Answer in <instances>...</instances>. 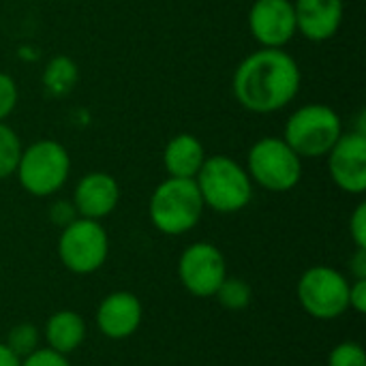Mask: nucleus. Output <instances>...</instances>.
I'll list each match as a JSON object with an SVG mask.
<instances>
[{
  "label": "nucleus",
  "mask_w": 366,
  "mask_h": 366,
  "mask_svg": "<svg viewBox=\"0 0 366 366\" xmlns=\"http://www.w3.org/2000/svg\"><path fill=\"white\" fill-rule=\"evenodd\" d=\"M300 81L302 73L294 56L262 47L236 66L234 97L247 112L274 114L296 99Z\"/></svg>",
  "instance_id": "nucleus-1"
},
{
  "label": "nucleus",
  "mask_w": 366,
  "mask_h": 366,
  "mask_svg": "<svg viewBox=\"0 0 366 366\" xmlns=\"http://www.w3.org/2000/svg\"><path fill=\"white\" fill-rule=\"evenodd\" d=\"M202 202L219 214H234L244 210L253 199V182L247 169L227 154L206 157L195 176Z\"/></svg>",
  "instance_id": "nucleus-2"
},
{
  "label": "nucleus",
  "mask_w": 366,
  "mask_h": 366,
  "mask_svg": "<svg viewBox=\"0 0 366 366\" xmlns=\"http://www.w3.org/2000/svg\"><path fill=\"white\" fill-rule=\"evenodd\" d=\"M206 206L195 180L165 178L150 195L148 214L157 232L165 236H182L197 227Z\"/></svg>",
  "instance_id": "nucleus-3"
},
{
  "label": "nucleus",
  "mask_w": 366,
  "mask_h": 366,
  "mask_svg": "<svg viewBox=\"0 0 366 366\" xmlns=\"http://www.w3.org/2000/svg\"><path fill=\"white\" fill-rule=\"evenodd\" d=\"M15 176L32 197L56 195L71 176V154L54 139H39L21 150Z\"/></svg>",
  "instance_id": "nucleus-4"
},
{
  "label": "nucleus",
  "mask_w": 366,
  "mask_h": 366,
  "mask_svg": "<svg viewBox=\"0 0 366 366\" xmlns=\"http://www.w3.org/2000/svg\"><path fill=\"white\" fill-rule=\"evenodd\" d=\"M341 135V116L324 103H309L287 118L283 139L300 159H322Z\"/></svg>",
  "instance_id": "nucleus-5"
},
{
  "label": "nucleus",
  "mask_w": 366,
  "mask_h": 366,
  "mask_svg": "<svg viewBox=\"0 0 366 366\" xmlns=\"http://www.w3.org/2000/svg\"><path fill=\"white\" fill-rule=\"evenodd\" d=\"M244 169L253 184L270 193H287L302 178V159L283 137L268 135L251 146Z\"/></svg>",
  "instance_id": "nucleus-6"
},
{
  "label": "nucleus",
  "mask_w": 366,
  "mask_h": 366,
  "mask_svg": "<svg viewBox=\"0 0 366 366\" xmlns=\"http://www.w3.org/2000/svg\"><path fill=\"white\" fill-rule=\"evenodd\" d=\"M58 257L69 272L79 277L101 270L109 257V236L101 221L77 217L62 227L58 238Z\"/></svg>",
  "instance_id": "nucleus-7"
},
{
  "label": "nucleus",
  "mask_w": 366,
  "mask_h": 366,
  "mask_svg": "<svg viewBox=\"0 0 366 366\" xmlns=\"http://www.w3.org/2000/svg\"><path fill=\"white\" fill-rule=\"evenodd\" d=\"M296 294L305 313L320 322L339 320L350 309V281L332 266H313L305 270L298 279Z\"/></svg>",
  "instance_id": "nucleus-8"
},
{
  "label": "nucleus",
  "mask_w": 366,
  "mask_h": 366,
  "mask_svg": "<svg viewBox=\"0 0 366 366\" xmlns=\"http://www.w3.org/2000/svg\"><path fill=\"white\" fill-rule=\"evenodd\" d=\"M178 279L195 298H214L227 279V262L212 242H193L178 257Z\"/></svg>",
  "instance_id": "nucleus-9"
},
{
  "label": "nucleus",
  "mask_w": 366,
  "mask_h": 366,
  "mask_svg": "<svg viewBox=\"0 0 366 366\" xmlns=\"http://www.w3.org/2000/svg\"><path fill=\"white\" fill-rule=\"evenodd\" d=\"M328 172L332 182L350 193L362 195L366 191V133L350 131L337 139V144L326 154Z\"/></svg>",
  "instance_id": "nucleus-10"
},
{
  "label": "nucleus",
  "mask_w": 366,
  "mask_h": 366,
  "mask_svg": "<svg viewBox=\"0 0 366 366\" xmlns=\"http://www.w3.org/2000/svg\"><path fill=\"white\" fill-rule=\"evenodd\" d=\"M249 30L262 47L283 49L296 36L292 0H255L249 11Z\"/></svg>",
  "instance_id": "nucleus-11"
},
{
  "label": "nucleus",
  "mask_w": 366,
  "mask_h": 366,
  "mask_svg": "<svg viewBox=\"0 0 366 366\" xmlns=\"http://www.w3.org/2000/svg\"><path fill=\"white\" fill-rule=\"evenodd\" d=\"M144 322L142 300L131 292L107 294L97 309V328L109 341H124L133 337Z\"/></svg>",
  "instance_id": "nucleus-12"
},
{
  "label": "nucleus",
  "mask_w": 366,
  "mask_h": 366,
  "mask_svg": "<svg viewBox=\"0 0 366 366\" xmlns=\"http://www.w3.org/2000/svg\"><path fill=\"white\" fill-rule=\"evenodd\" d=\"M120 202V184L107 172H90L81 176L73 191L77 217L101 221L109 217Z\"/></svg>",
  "instance_id": "nucleus-13"
},
{
  "label": "nucleus",
  "mask_w": 366,
  "mask_h": 366,
  "mask_svg": "<svg viewBox=\"0 0 366 366\" xmlns=\"http://www.w3.org/2000/svg\"><path fill=\"white\" fill-rule=\"evenodd\" d=\"M296 32L313 43L332 39L343 21V0H296Z\"/></svg>",
  "instance_id": "nucleus-14"
},
{
  "label": "nucleus",
  "mask_w": 366,
  "mask_h": 366,
  "mask_svg": "<svg viewBox=\"0 0 366 366\" xmlns=\"http://www.w3.org/2000/svg\"><path fill=\"white\" fill-rule=\"evenodd\" d=\"M204 161H206L204 144L191 133L174 135L163 150V165L169 178L195 180Z\"/></svg>",
  "instance_id": "nucleus-15"
},
{
  "label": "nucleus",
  "mask_w": 366,
  "mask_h": 366,
  "mask_svg": "<svg viewBox=\"0 0 366 366\" xmlns=\"http://www.w3.org/2000/svg\"><path fill=\"white\" fill-rule=\"evenodd\" d=\"M86 320L69 309L56 311L54 315H49L43 337L49 350L62 354V356H71L73 352H77L86 339Z\"/></svg>",
  "instance_id": "nucleus-16"
},
{
  "label": "nucleus",
  "mask_w": 366,
  "mask_h": 366,
  "mask_svg": "<svg viewBox=\"0 0 366 366\" xmlns=\"http://www.w3.org/2000/svg\"><path fill=\"white\" fill-rule=\"evenodd\" d=\"M79 79V69L73 58L69 56H54L41 75V81L45 90L51 97H66Z\"/></svg>",
  "instance_id": "nucleus-17"
},
{
  "label": "nucleus",
  "mask_w": 366,
  "mask_h": 366,
  "mask_svg": "<svg viewBox=\"0 0 366 366\" xmlns=\"http://www.w3.org/2000/svg\"><path fill=\"white\" fill-rule=\"evenodd\" d=\"M214 298L227 311H242V309H247L251 305L253 292H251V285L244 279H238V277H229L227 274V279L217 290Z\"/></svg>",
  "instance_id": "nucleus-18"
},
{
  "label": "nucleus",
  "mask_w": 366,
  "mask_h": 366,
  "mask_svg": "<svg viewBox=\"0 0 366 366\" xmlns=\"http://www.w3.org/2000/svg\"><path fill=\"white\" fill-rule=\"evenodd\" d=\"M4 345L19 358L24 360L26 356H30L32 352H36L41 347V330L34 324L21 322L17 326H13L4 339Z\"/></svg>",
  "instance_id": "nucleus-19"
},
{
  "label": "nucleus",
  "mask_w": 366,
  "mask_h": 366,
  "mask_svg": "<svg viewBox=\"0 0 366 366\" xmlns=\"http://www.w3.org/2000/svg\"><path fill=\"white\" fill-rule=\"evenodd\" d=\"M21 150L24 146L19 135L6 122H0V180L15 176Z\"/></svg>",
  "instance_id": "nucleus-20"
},
{
  "label": "nucleus",
  "mask_w": 366,
  "mask_h": 366,
  "mask_svg": "<svg viewBox=\"0 0 366 366\" xmlns=\"http://www.w3.org/2000/svg\"><path fill=\"white\" fill-rule=\"evenodd\" d=\"M328 366H366L365 347L356 341H343L328 354Z\"/></svg>",
  "instance_id": "nucleus-21"
},
{
  "label": "nucleus",
  "mask_w": 366,
  "mask_h": 366,
  "mask_svg": "<svg viewBox=\"0 0 366 366\" xmlns=\"http://www.w3.org/2000/svg\"><path fill=\"white\" fill-rule=\"evenodd\" d=\"M17 99H19V92H17L15 79L9 73L0 71V122H4L13 114Z\"/></svg>",
  "instance_id": "nucleus-22"
},
{
  "label": "nucleus",
  "mask_w": 366,
  "mask_h": 366,
  "mask_svg": "<svg viewBox=\"0 0 366 366\" xmlns=\"http://www.w3.org/2000/svg\"><path fill=\"white\" fill-rule=\"evenodd\" d=\"M19 366H71L69 356H62L49 347H39L30 356H26Z\"/></svg>",
  "instance_id": "nucleus-23"
},
{
  "label": "nucleus",
  "mask_w": 366,
  "mask_h": 366,
  "mask_svg": "<svg viewBox=\"0 0 366 366\" xmlns=\"http://www.w3.org/2000/svg\"><path fill=\"white\" fill-rule=\"evenodd\" d=\"M350 236L356 249H366V204L360 202L350 217Z\"/></svg>",
  "instance_id": "nucleus-24"
},
{
  "label": "nucleus",
  "mask_w": 366,
  "mask_h": 366,
  "mask_svg": "<svg viewBox=\"0 0 366 366\" xmlns=\"http://www.w3.org/2000/svg\"><path fill=\"white\" fill-rule=\"evenodd\" d=\"M49 219H51L54 225L66 227L71 221L77 219V212H75L73 202H62V199H60V202H54L51 208H49Z\"/></svg>",
  "instance_id": "nucleus-25"
},
{
  "label": "nucleus",
  "mask_w": 366,
  "mask_h": 366,
  "mask_svg": "<svg viewBox=\"0 0 366 366\" xmlns=\"http://www.w3.org/2000/svg\"><path fill=\"white\" fill-rule=\"evenodd\" d=\"M347 302H350V309L356 311L358 315L366 313V279H354L350 283Z\"/></svg>",
  "instance_id": "nucleus-26"
},
{
  "label": "nucleus",
  "mask_w": 366,
  "mask_h": 366,
  "mask_svg": "<svg viewBox=\"0 0 366 366\" xmlns=\"http://www.w3.org/2000/svg\"><path fill=\"white\" fill-rule=\"evenodd\" d=\"M350 272L354 279H366V249H356L350 257Z\"/></svg>",
  "instance_id": "nucleus-27"
},
{
  "label": "nucleus",
  "mask_w": 366,
  "mask_h": 366,
  "mask_svg": "<svg viewBox=\"0 0 366 366\" xmlns=\"http://www.w3.org/2000/svg\"><path fill=\"white\" fill-rule=\"evenodd\" d=\"M21 360L4 345V341H0V366H19Z\"/></svg>",
  "instance_id": "nucleus-28"
}]
</instances>
